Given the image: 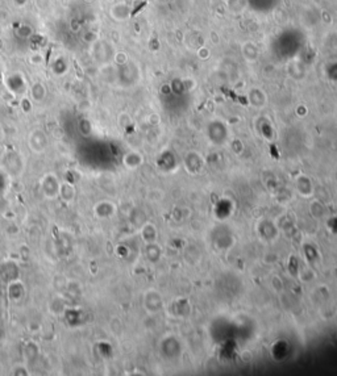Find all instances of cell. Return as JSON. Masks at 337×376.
<instances>
[{"label":"cell","instance_id":"obj_1","mask_svg":"<svg viewBox=\"0 0 337 376\" xmlns=\"http://www.w3.org/2000/svg\"><path fill=\"white\" fill-rule=\"evenodd\" d=\"M241 54L245 58L246 62H255L259 57V48L253 41H246L241 46Z\"/></svg>","mask_w":337,"mask_h":376},{"label":"cell","instance_id":"obj_2","mask_svg":"<svg viewBox=\"0 0 337 376\" xmlns=\"http://www.w3.org/2000/svg\"><path fill=\"white\" fill-rule=\"evenodd\" d=\"M41 186H43L44 193L48 197H54L58 195L59 183L54 175H46L43 182H41Z\"/></svg>","mask_w":337,"mask_h":376},{"label":"cell","instance_id":"obj_3","mask_svg":"<svg viewBox=\"0 0 337 376\" xmlns=\"http://www.w3.org/2000/svg\"><path fill=\"white\" fill-rule=\"evenodd\" d=\"M227 8L233 15H241L248 8V0H227Z\"/></svg>","mask_w":337,"mask_h":376},{"label":"cell","instance_id":"obj_4","mask_svg":"<svg viewBox=\"0 0 337 376\" xmlns=\"http://www.w3.org/2000/svg\"><path fill=\"white\" fill-rule=\"evenodd\" d=\"M58 195L61 196V199L66 203H71L72 199L76 197V188L74 186L70 183H62L59 184V192Z\"/></svg>","mask_w":337,"mask_h":376}]
</instances>
